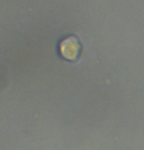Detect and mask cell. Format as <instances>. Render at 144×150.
Returning <instances> with one entry per match:
<instances>
[{"mask_svg":"<svg viewBox=\"0 0 144 150\" xmlns=\"http://www.w3.org/2000/svg\"><path fill=\"white\" fill-rule=\"evenodd\" d=\"M80 42L75 36H68V38H64L60 42V46H59L61 55L65 59L71 61L77 59L78 53H80Z\"/></svg>","mask_w":144,"mask_h":150,"instance_id":"obj_1","label":"cell"}]
</instances>
